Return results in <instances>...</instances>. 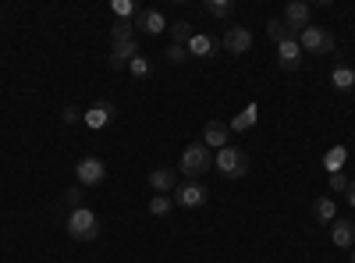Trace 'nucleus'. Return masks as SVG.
<instances>
[{
    "instance_id": "f257e3e1",
    "label": "nucleus",
    "mask_w": 355,
    "mask_h": 263,
    "mask_svg": "<svg viewBox=\"0 0 355 263\" xmlns=\"http://www.w3.org/2000/svg\"><path fill=\"white\" fill-rule=\"evenodd\" d=\"M214 167V153L206 142H189L185 153H182V164H178V171L185 174L189 182H199V174H206Z\"/></svg>"
},
{
    "instance_id": "f03ea898",
    "label": "nucleus",
    "mask_w": 355,
    "mask_h": 263,
    "mask_svg": "<svg viewBox=\"0 0 355 263\" xmlns=\"http://www.w3.org/2000/svg\"><path fill=\"white\" fill-rule=\"evenodd\" d=\"M64 231L75 239V242H93L96 235H100V217L89 210V207H78V210H71L68 214V221H64Z\"/></svg>"
},
{
    "instance_id": "7ed1b4c3",
    "label": "nucleus",
    "mask_w": 355,
    "mask_h": 263,
    "mask_svg": "<svg viewBox=\"0 0 355 263\" xmlns=\"http://www.w3.org/2000/svg\"><path fill=\"white\" fill-rule=\"evenodd\" d=\"M214 167L227 182H239V178L249 174V157H245V150H239V146H224V150H217V157H214Z\"/></svg>"
},
{
    "instance_id": "20e7f679",
    "label": "nucleus",
    "mask_w": 355,
    "mask_h": 263,
    "mask_svg": "<svg viewBox=\"0 0 355 263\" xmlns=\"http://www.w3.org/2000/svg\"><path fill=\"white\" fill-rule=\"evenodd\" d=\"M299 46H302V53L323 57V53L334 50V36L327 33V28H320V25H309V28H302V33H299Z\"/></svg>"
},
{
    "instance_id": "39448f33",
    "label": "nucleus",
    "mask_w": 355,
    "mask_h": 263,
    "mask_svg": "<svg viewBox=\"0 0 355 263\" xmlns=\"http://www.w3.org/2000/svg\"><path fill=\"white\" fill-rule=\"evenodd\" d=\"M206 199H210V192H206L202 182H182L174 189V203L182 210H199V207H206Z\"/></svg>"
},
{
    "instance_id": "423d86ee",
    "label": "nucleus",
    "mask_w": 355,
    "mask_h": 263,
    "mask_svg": "<svg viewBox=\"0 0 355 263\" xmlns=\"http://www.w3.org/2000/svg\"><path fill=\"white\" fill-rule=\"evenodd\" d=\"M313 8L306 4V0H288V4H284V15H281V22L288 25V33L295 36V33H302V28H309L313 22Z\"/></svg>"
},
{
    "instance_id": "0eeeda50",
    "label": "nucleus",
    "mask_w": 355,
    "mask_h": 263,
    "mask_svg": "<svg viewBox=\"0 0 355 263\" xmlns=\"http://www.w3.org/2000/svg\"><path fill=\"white\" fill-rule=\"evenodd\" d=\"M75 178H78L82 189H85V185H103V178H107V164H103L100 157H82V160L75 164Z\"/></svg>"
},
{
    "instance_id": "6e6552de",
    "label": "nucleus",
    "mask_w": 355,
    "mask_h": 263,
    "mask_svg": "<svg viewBox=\"0 0 355 263\" xmlns=\"http://www.w3.org/2000/svg\"><path fill=\"white\" fill-rule=\"evenodd\" d=\"M132 25H135V33H146V36L167 33V18H164V11H157V8H139V15L132 18Z\"/></svg>"
},
{
    "instance_id": "1a4fd4ad",
    "label": "nucleus",
    "mask_w": 355,
    "mask_h": 263,
    "mask_svg": "<svg viewBox=\"0 0 355 263\" xmlns=\"http://www.w3.org/2000/svg\"><path fill=\"white\" fill-rule=\"evenodd\" d=\"M117 118V107L110 103V100H96L89 110H82V121L93 128V132H100V128H107L110 121Z\"/></svg>"
},
{
    "instance_id": "9d476101",
    "label": "nucleus",
    "mask_w": 355,
    "mask_h": 263,
    "mask_svg": "<svg viewBox=\"0 0 355 263\" xmlns=\"http://www.w3.org/2000/svg\"><path fill=\"white\" fill-rule=\"evenodd\" d=\"M220 46H224L227 53H249V50H252V33H249L245 25H231V28H224Z\"/></svg>"
},
{
    "instance_id": "9b49d317",
    "label": "nucleus",
    "mask_w": 355,
    "mask_h": 263,
    "mask_svg": "<svg viewBox=\"0 0 355 263\" xmlns=\"http://www.w3.org/2000/svg\"><path fill=\"white\" fill-rule=\"evenodd\" d=\"M139 57V40H121V43H110V68L114 71H121V68H128L132 61Z\"/></svg>"
},
{
    "instance_id": "f8f14e48",
    "label": "nucleus",
    "mask_w": 355,
    "mask_h": 263,
    "mask_svg": "<svg viewBox=\"0 0 355 263\" xmlns=\"http://www.w3.org/2000/svg\"><path fill=\"white\" fill-rule=\"evenodd\" d=\"M277 65H281V71H299L302 68V46H299V40H284L277 46Z\"/></svg>"
},
{
    "instance_id": "ddd939ff",
    "label": "nucleus",
    "mask_w": 355,
    "mask_h": 263,
    "mask_svg": "<svg viewBox=\"0 0 355 263\" xmlns=\"http://www.w3.org/2000/svg\"><path fill=\"white\" fill-rule=\"evenodd\" d=\"M202 142L210 146V150H224V146H231V128H227V121H206V125H202Z\"/></svg>"
},
{
    "instance_id": "4468645a",
    "label": "nucleus",
    "mask_w": 355,
    "mask_h": 263,
    "mask_svg": "<svg viewBox=\"0 0 355 263\" xmlns=\"http://www.w3.org/2000/svg\"><path fill=\"white\" fill-rule=\"evenodd\" d=\"M146 182H150L153 196H167L171 189H178V171H174V167H153Z\"/></svg>"
},
{
    "instance_id": "2eb2a0df",
    "label": "nucleus",
    "mask_w": 355,
    "mask_h": 263,
    "mask_svg": "<svg viewBox=\"0 0 355 263\" xmlns=\"http://www.w3.org/2000/svg\"><path fill=\"white\" fill-rule=\"evenodd\" d=\"M220 43L210 36V33H192L189 40V57H202V61H210V57H217Z\"/></svg>"
},
{
    "instance_id": "dca6fc26",
    "label": "nucleus",
    "mask_w": 355,
    "mask_h": 263,
    "mask_svg": "<svg viewBox=\"0 0 355 263\" xmlns=\"http://www.w3.org/2000/svg\"><path fill=\"white\" fill-rule=\"evenodd\" d=\"M331 242L338 249H355V221H334L331 224Z\"/></svg>"
},
{
    "instance_id": "f3484780",
    "label": "nucleus",
    "mask_w": 355,
    "mask_h": 263,
    "mask_svg": "<svg viewBox=\"0 0 355 263\" xmlns=\"http://www.w3.org/2000/svg\"><path fill=\"white\" fill-rule=\"evenodd\" d=\"M331 82H334V90H338V93H352V90H355V71H352L348 65H334Z\"/></svg>"
},
{
    "instance_id": "a211bd4d",
    "label": "nucleus",
    "mask_w": 355,
    "mask_h": 263,
    "mask_svg": "<svg viewBox=\"0 0 355 263\" xmlns=\"http://www.w3.org/2000/svg\"><path fill=\"white\" fill-rule=\"evenodd\" d=\"M256 118H259V107H256V103H249V107L239 114V118H234V121H227V128H231L234 135H239V132H249V128L256 125Z\"/></svg>"
},
{
    "instance_id": "6ab92c4d",
    "label": "nucleus",
    "mask_w": 355,
    "mask_h": 263,
    "mask_svg": "<svg viewBox=\"0 0 355 263\" xmlns=\"http://www.w3.org/2000/svg\"><path fill=\"white\" fill-rule=\"evenodd\" d=\"M313 217H316L320 224H334V221H338V207H334V199H327V196L316 199V203H313Z\"/></svg>"
},
{
    "instance_id": "aec40b11",
    "label": "nucleus",
    "mask_w": 355,
    "mask_h": 263,
    "mask_svg": "<svg viewBox=\"0 0 355 263\" xmlns=\"http://www.w3.org/2000/svg\"><path fill=\"white\" fill-rule=\"evenodd\" d=\"M167 33L174 36V43H178V46H189V40H192L196 28H192L189 22H171V25H167Z\"/></svg>"
},
{
    "instance_id": "412c9836",
    "label": "nucleus",
    "mask_w": 355,
    "mask_h": 263,
    "mask_svg": "<svg viewBox=\"0 0 355 263\" xmlns=\"http://www.w3.org/2000/svg\"><path fill=\"white\" fill-rule=\"evenodd\" d=\"M121 40H135V25L117 18V22L110 25V43H121Z\"/></svg>"
},
{
    "instance_id": "4be33fe9",
    "label": "nucleus",
    "mask_w": 355,
    "mask_h": 263,
    "mask_svg": "<svg viewBox=\"0 0 355 263\" xmlns=\"http://www.w3.org/2000/svg\"><path fill=\"white\" fill-rule=\"evenodd\" d=\"M345 160H348V146H334V150H331L327 157H323V167H327V171L334 174V171H341V164H345Z\"/></svg>"
},
{
    "instance_id": "5701e85b",
    "label": "nucleus",
    "mask_w": 355,
    "mask_h": 263,
    "mask_svg": "<svg viewBox=\"0 0 355 263\" xmlns=\"http://www.w3.org/2000/svg\"><path fill=\"white\" fill-rule=\"evenodd\" d=\"M266 36H270V40H274L277 46H281L284 40H295V36L288 33V25H284L281 18H274V22H266Z\"/></svg>"
},
{
    "instance_id": "b1692460",
    "label": "nucleus",
    "mask_w": 355,
    "mask_h": 263,
    "mask_svg": "<svg viewBox=\"0 0 355 263\" xmlns=\"http://www.w3.org/2000/svg\"><path fill=\"white\" fill-rule=\"evenodd\" d=\"M110 11H114V18H121V22H132V18L139 15V8L132 4V0H114Z\"/></svg>"
},
{
    "instance_id": "393cba45",
    "label": "nucleus",
    "mask_w": 355,
    "mask_h": 263,
    "mask_svg": "<svg viewBox=\"0 0 355 263\" xmlns=\"http://www.w3.org/2000/svg\"><path fill=\"white\" fill-rule=\"evenodd\" d=\"M128 75H132V78H150V75H153V65H150V57H142V53H139L135 61L128 65Z\"/></svg>"
},
{
    "instance_id": "a878e982",
    "label": "nucleus",
    "mask_w": 355,
    "mask_h": 263,
    "mask_svg": "<svg viewBox=\"0 0 355 263\" xmlns=\"http://www.w3.org/2000/svg\"><path fill=\"white\" fill-rule=\"evenodd\" d=\"M234 11V0H206V15L214 18H227Z\"/></svg>"
},
{
    "instance_id": "bb28decb",
    "label": "nucleus",
    "mask_w": 355,
    "mask_h": 263,
    "mask_svg": "<svg viewBox=\"0 0 355 263\" xmlns=\"http://www.w3.org/2000/svg\"><path fill=\"white\" fill-rule=\"evenodd\" d=\"M171 210H174V199H171V196H153V199H150V214H153V217H167Z\"/></svg>"
},
{
    "instance_id": "cd10ccee",
    "label": "nucleus",
    "mask_w": 355,
    "mask_h": 263,
    "mask_svg": "<svg viewBox=\"0 0 355 263\" xmlns=\"http://www.w3.org/2000/svg\"><path fill=\"white\" fill-rule=\"evenodd\" d=\"M164 57H167V65H185V61H189V46L171 43V46L164 50Z\"/></svg>"
},
{
    "instance_id": "c85d7f7f",
    "label": "nucleus",
    "mask_w": 355,
    "mask_h": 263,
    "mask_svg": "<svg viewBox=\"0 0 355 263\" xmlns=\"http://www.w3.org/2000/svg\"><path fill=\"white\" fill-rule=\"evenodd\" d=\"M82 199H85L82 185H75V189H68V192H64V207H68V214H71V210H78V207H85Z\"/></svg>"
},
{
    "instance_id": "c756f323",
    "label": "nucleus",
    "mask_w": 355,
    "mask_h": 263,
    "mask_svg": "<svg viewBox=\"0 0 355 263\" xmlns=\"http://www.w3.org/2000/svg\"><path fill=\"white\" fill-rule=\"evenodd\" d=\"M61 121H64V125H78V121H82V110H78V107H64V110H61Z\"/></svg>"
},
{
    "instance_id": "7c9ffc66",
    "label": "nucleus",
    "mask_w": 355,
    "mask_h": 263,
    "mask_svg": "<svg viewBox=\"0 0 355 263\" xmlns=\"http://www.w3.org/2000/svg\"><path fill=\"white\" fill-rule=\"evenodd\" d=\"M331 192H348V178H345L341 171H334V174H331Z\"/></svg>"
},
{
    "instance_id": "2f4dec72",
    "label": "nucleus",
    "mask_w": 355,
    "mask_h": 263,
    "mask_svg": "<svg viewBox=\"0 0 355 263\" xmlns=\"http://www.w3.org/2000/svg\"><path fill=\"white\" fill-rule=\"evenodd\" d=\"M345 196H348V203H352V207H355V178L348 182V192H345Z\"/></svg>"
},
{
    "instance_id": "473e14b6",
    "label": "nucleus",
    "mask_w": 355,
    "mask_h": 263,
    "mask_svg": "<svg viewBox=\"0 0 355 263\" xmlns=\"http://www.w3.org/2000/svg\"><path fill=\"white\" fill-rule=\"evenodd\" d=\"M352 263H355V249H352Z\"/></svg>"
}]
</instances>
